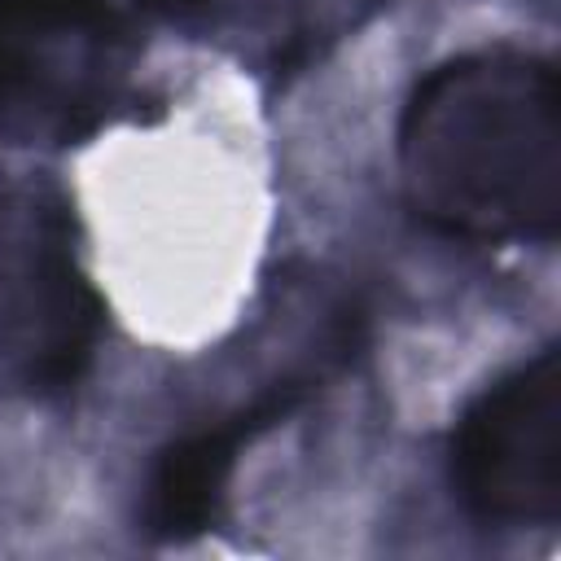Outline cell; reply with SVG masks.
Returning <instances> with one entry per match:
<instances>
[{"label":"cell","instance_id":"6da1fadb","mask_svg":"<svg viewBox=\"0 0 561 561\" xmlns=\"http://www.w3.org/2000/svg\"><path fill=\"white\" fill-rule=\"evenodd\" d=\"M557 70L539 53L478 48L416 79L399 123L408 206L465 241H548L561 210Z\"/></svg>","mask_w":561,"mask_h":561},{"label":"cell","instance_id":"7a4b0ae2","mask_svg":"<svg viewBox=\"0 0 561 561\" xmlns=\"http://www.w3.org/2000/svg\"><path fill=\"white\" fill-rule=\"evenodd\" d=\"M447 478L465 513L486 526H557L561 377L552 346L465 403L447 443Z\"/></svg>","mask_w":561,"mask_h":561},{"label":"cell","instance_id":"3957f363","mask_svg":"<svg viewBox=\"0 0 561 561\" xmlns=\"http://www.w3.org/2000/svg\"><path fill=\"white\" fill-rule=\"evenodd\" d=\"M298 399H302V381H285L272 394H263L259 403H250L245 412H237L232 421L193 430L180 443H171L158 456L153 478H149V504H145L149 530L158 539H188V535L206 530L219 513L237 451L245 443H254L267 425H276L285 412H294Z\"/></svg>","mask_w":561,"mask_h":561},{"label":"cell","instance_id":"277c9868","mask_svg":"<svg viewBox=\"0 0 561 561\" xmlns=\"http://www.w3.org/2000/svg\"><path fill=\"white\" fill-rule=\"evenodd\" d=\"M75 0H0V92L31 66V44L53 31V18H70Z\"/></svg>","mask_w":561,"mask_h":561}]
</instances>
